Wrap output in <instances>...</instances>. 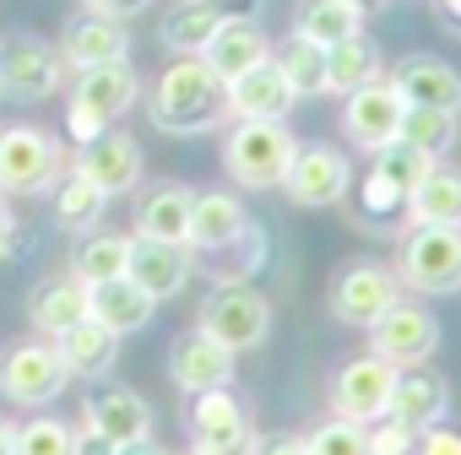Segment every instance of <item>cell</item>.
Returning <instances> with one entry per match:
<instances>
[{"instance_id":"obj_1","label":"cell","mask_w":461,"mask_h":455,"mask_svg":"<svg viewBox=\"0 0 461 455\" xmlns=\"http://www.w3.org/2000/svg\"><path fill=\"white\" fill-rule=\"evenodd\" d=\"M217 120H228V82L201 55H174L152 87V125L168 136H201Z\"/></svg>"},{"instance_id":"obj_2","label":"cell","mask_w":461,"mask_h":455,"mask_svg":"<svg viewBox=\"0 0 461 455\" xmlns=\"http://www.w3.org/2000/svg\"><path fill=\"white\" fill-rule=\"evenodd\" d=\"M294 157H299V141L283 120H234V130L222 141V168L245 190H283Z\"/></svg>"},{"instance_id":"obj_3","label":"cell","mask_w":461,"mask_h":455,"mask_svg":"<svg viewBox=\"0 0 461 455\" xmlns=\"http://www.w3.org/2000/svg\"><path fill=\"white\" fill-rule=\"evenodd\" d=\"M136 93H141V82H136V71H131V55H125V60H109V66L77 71L71 103H66V125H71L77 147L93 141V136H104V130H114L120 114H131Z\"/></svg>"},{"instance_id":"obj_4","label":"cell","mask_w":461,"mask_h":455,"mask_svg":"<svg viewBox=\"0 0 461 455\" xmlns=\"http://www.w3.org/2000/svg\"><path fill=\"white\" fill-rule=\"evenodd\" d=\"M195 326L206 336H217L228 352H250L267 342L272 331V304L250 288V282H212V293L201 299Z\"/></svg>"},{"instance_id":"obj_5","label":"cell","mask_w":461,"mask_h":455,"mask_svg":"<svg viewBox=\"0 0 461 455\" xmlns=\"http://www.w3.org/2000/svg\"><path fill=\"white\" fill-rule=\"evenodd\" d=\"M396 277L429 299L456 293L461 288V228L412 222V234L402 239V255H396Z\"/></svg>"},{"instance_id":"obj_6","label":"cell","mask_w":461,"mask_h":455,"mask_svg":"<svg viewBox=\"0 0 461 455\" xmlns=\"http://www.w3.org/2000/svg\"><path fill=\"white\" fill-rule=\"evenodd\" d=\"M60 179V141L39 125L0 130V195H39Z\"/></svg>"},{"instance_id":"obj_7","label":"cell","mask_w":461,"mask_h":455,"mask_svg":"<svg viewBox=\"0 0 461 455\" xmlns=\"http://www.w3.org/2000/svg\"><path fill=\"white\" fill-rule=\"evenodd\" d=\"M190 444L206 455H256V423L234 390H201L190 401Z\"/></svg>"},{"instance_id":"obj_8","label":"cell","mask_w":461,"mask_h":455,"mask_svg":"<svg viewBox=\"0 0 461 455\" xmlns=\"http://www.w3.org/2000/svg\"><path fill=\"white\" fill-rule=\"evenodd\" d=\"M71 369L60 358L55 342H17L6 358H0V396L17 406H44L66 390Z\"/></svg>"},{"instance_id":"obj_9","label":"cell","mask_w":461,"mask_h":455,"mask_svg":"<svg viewBox=\"0 0 461 455\" xmlns=\"http://www.w3.org/2000/svg\"><path fill=\"white\" fill-rule=\"evenodd\" d=\"M402 114H407V98L391 87V76H375V82H364L358 93L342 98V130L364 152L391 147L402 136Z\"/></svg>"},{"instance_id":"obj_10","label":"cell","mask_w":461,"mask_h":455,"mask_svg":"<svg viewBox=\"0 0 461 455\" xmlns=\"http://www.w3.org/2000/svg\"><path fill=\"white\" fill-rule=\"evenodd\" d=\"M396 299H402V277L391 266H380V261H358L331 282V320L369 331Z\"/></svg>"},{"instance_id":"obj_11","label":"cell","mask_w":461,"mask_h":455,"mask_svg":"<svg viewBox=\"0 0 461 455\" xmlns=\"http://www.w3.org/2000/svg\"><path fill=\"white\" fill-rule=\"evenodd\" d=\"M391 385H396V363H385L380 352H364V358H348L331 379V412L348 417V423H375L385 417L391 406Z\"/></svg>"},{"instance_id":"obj_12","label":"cell","mask_w":461,"mask_h":455,"mask_svg":"<svg viewBox=\"0 0 461 455\" xmlns=\"http://www.w3.org/2000/svg\"><path fill=\"white\" fill-rule=\"evenodd\" d=\"M60 76H66V60H60V49H50L44 39H6L0 44V93L6 98H17V103H39V98H50L55 87H60Z\"/></svg>"},{"instance_id":"obj_13","label":"cell","mask_w":461,"mask_h":455,"mask_svg":"<svg viewBox=\"0 0 461 455\" xmlns=\"http://www.w3.org/2000/svg\"><path fill=\"white\" fill-rule=\"evenodd\" d=\"M261 6L267 0H179V12H168L163 22V44L174 55H201L217 39V28L250 22V17L261 22Z\"/></svg>"},{"instance_id":"obj_14","label":"cell","mask_w":461,"mask_h":455,"mask_svg":"<svg viewBox=\"0 0 461 455\" xmlns=\"http://www.w3.org/2000/svg\"><path fill=\"white\" fill-rule=\"evenodd\" d=\"M434 347H439V320H434L423 304L396 299V304L369 326V352H380V358H385V363H396V369L423 363Z\"/></svg>"},{"instance_id":"obj_15","label":"cell","mask_w":461,"mask_h":455,"mask_svg":"<svg viewBox=\"0 0 461 455\" xmlns=\"http://www.w3.org/2000/svg\"><path fill=\"white\" fill-rule=\"evenodd\" d=\"M283 190H288L294 206H337V201L353 190V163H348V152L321 147V141H315V147H299V157H294Z\"/></svg>"},{"instance_id":"obj_16","label":"cell","mask_w":461,"mask_h":455,"mask_svg":"<svg viewBox=\"0 0 461 455\" xmlns=\"http://www.w3.org/2000/svg\"><path fill=\"white\" fill-rule=\"evenodd\" d=\"M234 358H240V352H228L217 336H206V331L195 326V331H185V336L168 347V379H174L179 390H190V396L222 390V385H234Z\"/></svg>"},{"instance_id":"obj_17","label":"cell","mask_w":461,"mask_h":455,"mask_svg":"<svg viewBox=\"0 0 461 455\" xmlns=\"http://www.w3.org/2000/svg\"><path fill=\"white\" fill-rule=\"evenodd\" d=\"M294 103H299V93L272 55L228 82V120H288Z\"/></svg>"},{"instance_id":"obj_18","label":"cell","mask_w":461,"mask_h":455,"mask_svg":"<svg viewBox=\"0 0 461 455\" xmlns=\"http://www.w3.org/2000/svg\"><path fill=\"white\" fill-rule=\"evenodd\" d=\"M71 168H77L82 179H93L104 195H125V190H136V179H141V141L125 136V130H104V136L82 141V152H77Z\"/></svg>"},{"instance_id":"obj_19","label":"cell","mask_w":461,"mask_h":455,"mask_svg":"<svg viewBox=\"0 0 461 455\" xmlns=\"http://www.w3.org/2000/svg\"><path fill=\"white\" fill-rule=\"evenodd\" d=\"M391 87L407 98V109H445L461 114V71L439 55H402L391 66Z\"/></svg>"},{"instance_id":"obj_20","label":"cell","mask_w":461,"mask_h":455,"mask_svg":"<svg viewBox=\"0 0 461 455\" xmlns=\"http://www.w3.org/2000/svg\"><path fill=\"white\" fill-rule=\"evenodd\" d=\"M131 55V33L120 28V17H104V12H82L66 22L60 33V60L71 71H87V66H109V60H125Z\"/></svg>"},{"instance_id":"obj_21","label":"cell","mask_w":461,"mask_h":455,"mask_svg":"<svg viewBox=\"0 0 461 455\" xmlns=\"http://www.w3.org/2000/svg\"><path fill=\"white\" fill-rule=\"evenodd\" d=\"M125 277H131L136 288H147V293L163 304V299H174V293L195 277V250H190V245H163V239H136Z\"/></svg>"},{"instance_id":"obj_22","label":"cell","mask_w":461,"mask_h":455,"mask_svg":"<svg viewBox=\"0 0 461 455\" xmlns=\"http://www.w3.org/2000/svg\"><path fill=\"white\" fill-rule=\"evenodd\" d=\"M250 228V211L240 195H228V190H195V206H190V250L195 255H212L222 245H234L240 234Z\"/></svg>"},{"instance_id":"obj_23","label":"cell","mask_w":461,"mask_h":455,"mask_svg":"<svg viewBox=\"0 0 461 455\" xmlns=\"http://www.w3.org/2000/svg\"><path fill=\"white\" fill-rule=\"evenodd\" d=\"M445 406H450V390H445V379L434 374V369H423V363H407V369H396V385H391V406H385V417H396V423H407V428H434L439 417H445Z\"/></svg>"},{"instance_id":"obj_24","label":"cell","mask_w":461,"mask_h":455,"mask_svg":"<svg viewBox=\"0 0 461 455\" xmlns=\"http://www.w3.org/2000/svg\"><path fill=\"white\" fill-rule=\"evenodd\" d=\"M87 428H98L109 444H141V439H152V406L136 396V390H125V385H109V390H93L87 396Z\"/></svg>"},{"instance_id":"obj_25","label":"cell","mask_w":461,"mask_h":455,"mask_svg":"<svg viewBox=\"0 0 461 455\" xmlns=\"http://www.w3.org/2000/svg\"><path fill=\"white\" fill-rule=\"evenodd\" d=\"M190 206H195L190 184H158V190H147L136 201V239L185 245L190 239Z\"/></svg>"},{"instance_id":"obj_26","label":"cell","mask_w":461,"mask_h":455,"mask_svg":"<svg viewBox=\"0 0 461 455\" xmlns=\"http://www.w3.org/2000/svg\"><path fill=\"white\" fill-rule=\"evenodd\" d=\"M152 309H158V299H152L147 288H136L131 277H109V282L87 288V315H93V320H104L114 336L141 331V326L152 320Z\"/></svg>"},{"instance_id":"obj_27","label":"cell","mask_w":461,"mask_h":455,"mask_svg":"<svg viewBox=\"0 0 461 455\" xmlns=\"http://www.w3.org/2000/svg\"><path fill=\"white\" fill-rule=\"evenodd\" d=\"M55 347H60V358H66V369L71 374H82V379H104L109 369H114V358H120V336L104 326V320H77L71 331H60L55 336Z\"/></svg>"},{"instance_id":"obj_28","label":"cell","mask_w":461,"mask_h":455,"mask_svg":"<svg viewBox=\"0 0 461 455\" xmlns=\"http://www.w3.org/2000/svg\"><path fill=\"white\" fill-rule=\"evenodd\" d=\"M267 55H272V44H267V33H261L256 17H250V22H228V28H217V39L201 49V60H206L222 82H234L240 71L261 66Z\"/></svg>"},{"instance_id":"obj_29","label":"cell","mask_w":461,"mask_h":455,"mask_svg":"<svg viewBox=\"0 0 461 455\" xmlns=\"http://www.w3.org/2000/svg\"><path fill=\"white\" fill-rule=\"evenodd\" d=\"M28 320L55 342L60 331H71L77 320H87V288L77 277H55V282H39L33 299H28Z\"/></svg>"},{"instance_id":"obj_30","label":"cell","mask_w":461,"mask_h":455,"mask_svg":"<svg viewBox=\"0 0 461 455\" xmlns=\"http://www.w3.org/2000/svg\"><path fill=\"white\" fill-rule=\"evenodd\" d=\"M407 217L412 222H429V228H461V168L434 163L423 174V184L412 190Z\"/></svg>"},{"instance_id":"obj_31","label":"cell","mask_w":461,"mask_h":455,"mask_svg":"<svg viewBox=\"0 0 461 455\" xmlns=\"http://www.w3.org/2000/svg\"><path fill=\"white\" fill-rule=\"evenodd\" d=\"M385 66H380V44L369 33H348L342 44L326 49V93H358L364 82H375Z\"/></svg>"},{"instance_id":"obj_32","label":"cell","mask_w":461,"mask_h":455,"mask_svg":"<svg viewBox=\"0 0 461 455\" xmlns=\"http://www.w3.org/2000/svg\"><path fill=\"white\" fill-rule=\"evenodd\" d=\"M131 245H136L131 234H87L77 245V255H71V277L82 288H98L109 277H125L131 272Z\"/></svg>"},{"instance_id":"obj_33","label":"cell","mask_w":461,"mask_h":455,"mask_svg":"<svg viewBox=\"0 0 461 455\" xmlns=\"http://www.w3.org/2000/svg\"><path fill=\"white\" fill-rule=\"evenodd\" d=\"M294 33H304L310 44L331 49L342 44L348 33H364V12L348 6V0H299V12H294Z\"/></svg>"},{"instance_id":"obj_34","label":"cell","mask_w":461,"mask_h":455,"mask_svg":"<svg viewBox=\"0 0 461 455\" xmlns=\"http://www.w3.org/2000/svg\"><path fill=\"white\" fill-rule=\"evenodd\" d=\"M50 190H55V222L71 228V234H87V228L104 217V206H109V195H104L93 179H82L77 168H66Z\"/></svg>"},{"instance_id":"obj_35","label":"cell","mask_w":461,"mask_h":455,"mask_svg":"<svg viewBox=\"0 0 461 455\" xmlns=\"http://www.w3.org/2000/svg\"><path fill=\"white\" fill-rule=\"evenodd\" d=\"M272 60L283 66V76L294 82L299 98H321V93H326V49L310 44L304 33H288V39L272 49Z\"/></svg>"},{"instance_id":"obj_36","label":"cell","mask_w":461,"mask_h":455,"mask_svg":"<svg viewBox=\"0 0 461 455\" xmlns=\"http://www.w3.org/2000/svg\"><path fill=\"white\" fill-rule=\"evenodd\" d=\"M456 136H461V125H456V114H445V109H407L402 114V136L396 141H407V147H418L423 157H445L450 147H456Z\"/></svg>"},{"instance_id":"obj_37","label":"cell","mask_w":461,"mask_h":455,"mask_svg":"<svg viewBox=\"0 0 461 455\" xmlns=\"http://www.w3.org/2000/svg\"><path fill=\"white\" fill-rule=\"evenodd\" d=\"M434 168V157H423L418 147H407V141H391V147H380L375 152V163H369V174H380L396 195H407L412 201V190L423 184V174Z\"/></svg>"},{"instance_id":"obj_38","label":"cell","mask_w":461,"mask_h":455,"mask_svg":"<svg viewBox=\"0 0 461 455\" xmlns=\"http://www.w3.org/2000/svg\"><path fill=\"white\" fill-rule=\"evenodd\" d=\"M212 261V282H245V277H256V266L267 261V234L250 222L245 234L234 239V245H222V250H212L206 255Z\"/></svg>"},{"instance_id":"obj_39","label":"cell","mask_w":461,"mask_h":455,"mask_svg":"<svg viewBox=\"0 0 461 455\" xmlns=\"http://www.w3.org/2000/svg\"><path fill=\"white\" fill-rule=\"evenodd\" d=\"M12 455H77V428L60 417H33L17 428V450Z\"/></svg>"},{"instance_id":"obj_40","label":"cell","mask_w":461,"mask_h":455,"mask_svg":"<svg viewBox=\"0 0 461 455\" xmlns=\"http://www.w3.org/2000/svg\"><path fill=\"white\" fill-rule=\"evenodd\" d=\"M310 455H369V428L364 423H348V417H331L321 423L310 439H304Z\"/></svg>"},{"instance_id":"obj_41","label":"cell","mask_w":461,"mask_h":455,"mask_svg":"<svg viewBox=\"0 0 461 455\" xmlns=\"http://www.w3.org/2000/svg\"><path fill=\"white\" fill-rule=\"evenodd\" d=\"M358 211L364 222H391L396 211H407V195H396L380 174H364V190H358Z\"/></svg>"},{"instance_id":"obj_42","label":"cell","mask_w":461,"mask_h":455,"mask_svg":"<svg viewBox=\"0 0 461 455\" xmlns=\"http://www.w3.org/2000/svg\"><path fill=\"white\" fill-rule=\"evenodd\" d=\"M369 455H418V428H407L396 417H375L369 423Z\"/></svg>"},{"instance_id":"obj_43","label":"cell","mask_w":461,"mask_h":455,"mask_svg":"<svg viewBox=\"0 0 461 455\" xmlns=\"http://www.w3.org/2000/svg\"><path fill=\"white\" fill-rule=\"evenodd\" d=\"M418 455H461V428L450 423H434L418 433Z\"/></svg>"},{"instance_id":"obj_44","label":"cell","mask_w":461,"mask_h":455,"mask_svg":"<svg viewBox=\"0 0 461 455\" xmlns=\"http://www.w3.org/2000/svg\"><path fill=\"white\" fill-rule=\"evenodd\" d=\"M152 0H82V12H104V17H136V12H147Z\"/></svg>"},{"instance_id":"obj_45","label":"cell","mask_w":461,"mask_h":455,"mask_svg":"<svg viewBox=\"0 0 461 455\" xmlns=\"http://www.w3.org/2000/svg\"><path fill=\"white\" fill-rule=\"evenodd\" d=\"M256 455H310V450H304V439H299V433H272V439H261V444H256Z\"/></svg>"},{"instance_id":"obj_46","label":"cell","mask_w":461,"mask_h":455,"mask_svg":"<svg viewBox=\"0 0 461 455\" xmlns=\"http://www.w3.org/2000/svg\"><path fill=\"white\" fill-rule=\"evenodd\" d=\"M12 245H17V217H12V201L0 195V261L12 255Z\"/></svg>"},{"instance_id":"obj_47","label":"cell","mask_w":461,"mask_h":455,"mask_svg":"<svg viewBox=\"0 0 461 455\" xmlns=\"http://www.w3.org/2000/svg\"><path fill=\"white\" fill-rule=\"evenodd\" d=\"M114 450H120V444H109L98 428H82V433H77V455H114Z\"/></svg>"},{"instance_id":"obj_48","label":"cell","mask_w":461,"mask_h":455,"mask_svg":"<svg viewBox=\"0 0 461 455\" xmlns=\"http://www.w3.org/2000/svg\"><path fill=\"white\" fill-rule=\"evenodd\" d=\"M434 6H439V17L450 22V33H461V0H434Z\"/></svg>"},{"instance_id":"obj_49","label":"cell","mask_w":461,"mask_h":455,"mask_svg":"<svg viewBox=\"0 0 461 455\" xmlns=\"http://www.w3.org/2000/svg\"><path fill=\"white\" fill-rule=\"evenodd\" d=\"M12 450H17V428L0 417V455H12Z\"/></svg>"},{"instance_id":"obj_50","label":"cell","mask_w":461,"mask_h":455,"mask_svg":"<svg viewBox=\"0 0 461 455\" xmlns=\"http://www.w3.org/2000/svg\"><path fill=\"white\" fill-rule=\"evenodd\" d=\"M114 455H163L152 439H141V444H125V450H114Z\"/></svg>"},{"instance_id":"obj_51","label":"cell","mask_w":461,"mask_h":455,"mask_svg":"<svg viewBox=\"0 0 461 455\" xmlns=\"http://www.w3.org/2000/svg\"><path fill=\"white\" fill-rule=\"evenodd\" d=\"M348 6H358V12L369 17V12H380V6H385V0H348Z\"/></svg>"},{"instance_id":"obj_52","label":"cell","mask_w":461,"mask_h":455,"mask_svg":"<svg viewBox=\"0 0 461 455\" xmlns=\"http://www.w3.org/2000/svg\"><path fill=\"white\" fill-rule=\"evenodd\" d=\"M190 455H206V450H190Z\"/></svg>"}]
</instances>
